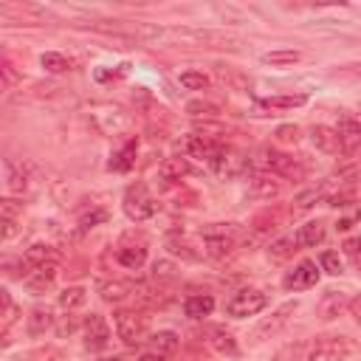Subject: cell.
<instances>
[{"instance_id":"4fadbf2b","label":"cell","mask_w":361,"mask_h":361,"mask_svg":"<svg viewBox=\"0 0 361 361\" xmlns=\"http://www.w3.org/2000/svg\"><path fill=\"white\" fill-rule=\"evenodd\" d=\"M310 142H313V147L319 150V153H328V156L342 153L336 127H328V124H316V127H310Z\"/></svg>"},{"instance_id":"52a82bcc","label":"cell","mask_w":361,"mask_h":361,"mask_svg":"<svg viewBox=\"0 0 361 361\" xmlns=\"http://www.w3.org/2000/svg\"><path fill=\"white\" fill-rule=\"evenodd\" d=\"M316 283H319V265H316L313 260H302V262H296L288 274L283 277V285L288 288V291H308V288H313Z\"/></svg>"},{"instance_id":"2e32d148","label":"cell","mask_w":361,"mask_h":361,"mask_svg":"<svg viewBox=\"0 0 361 361\" xmlns=\"http://www.w3.org/2000/svg\"><path fill=\"white\" fill-rule=\"evenodd\" d=\"M220 147H223V144L206 139V135H187V139H184V150H187L190 156L206 158V161H212V158L220 153Z\"/></svg>"},{"instance_id":"44dd1931","label":"cell","mask_w":361,"mask_h":361,"mask_svg":"<svg viewBox=\"0 0 361 361\" xmlns=\"http://www.w3.org/2000/svg\"><path fill=\"white\" fill-rule=\"evenodd\" d=\"M215 310V299L209 294H195L184 302V313L190 316V319H203V316H209Z\"/></svg>"},{"instance_id":"7dc6e473","label":"cell","mask_w":361,"mask_h":361,"mask_svg":"<svg viewBox=\"0 0 361 361\" xmlns=\"http://www.w3.org/2000/svg\"><path fill=\"white\" fill-rule=\"evenodd\" d=\"M139 361H164V355L161 353H144Z\"/></svg>"},{"instance_id":"d6986e66","label":"cell","mask_w":361,"mask_h":361,"mask_svg":"<svg viewBox=\"0 0 361 361\" xmlns=\"http://www.w3.org/2000/svg\"><path fill=\"white\" fill-rule=\"evenodd\" d=\"M116 260L124 268H130V271H139L147 262V249L144 246H119L116 249Z\"/></svg>"},{"instance_id":"4dcf8cb0","label":"cell","mask_w":361,"mask_h":361,"mask_svg":"<svg viewBox=\"0 0 361 361\" xmlns=\"http://www.w3.org/2000/svg\"><path fill=\"white\" fill-rule=\"evenodd\" d=\"M299 60H302V54H299V51H288V49L262 54V62H265V65H294V62H299Z\"/></svg>"},{"instance_id":"5bb4252c","label":"cell","mask_w":361,"mask_h":361,"mask_svg":"<svg viewBox=\"0 0 361 361\" xmlns=\"http://www.w3.org/2000/svg\"><path fill=\"white\" fill-rule=\"evenodd\" d=\"M172 37L187 40V42H203V45H235L232 37L217 34V31H201V28H180V31H172Z\"/></svg>"},{"instance_id":"836d02e7","label":"cell","mask_w":361,"mask_h":361,"mask_svg":"<svg viewBox=\"0 0 361 361\" xmlns=\"http://www.w3.org/2000/svg\"><path fill=\"white\" fill-rule=\"evenodd\" d=\"M167 249H169V254H172V257H180V260H190V262L201 260V254H198V251H192V246H190V243L178 240V237H169V240H167Z\"/></svg>"},{"instance_id":"8992f818","label":"cell","mask_w":361,"mask_h":361,"mask_svg":"<svg viewBox=\"0 0 361 361\" xmlns=\"http://www.w3.org/2000/svg\"><path fill=\"white\" fill-rule=\"evenodd\" d=\"M296 310V302H285L283 308H277L274 313L268 316V319H262L257 328H254V333H251V344H260V342H265V339H271V336H277L288 322H291V313Z\"/></svg>"},{"instance_id":"603a6c76","label":"cell","mask_w":361,"mask_h":361,"mask_svg":"<svg viewBox=\"0 0 361 361\" xmlns=\"http://www.w3.org/2000/svg\"><path fill=\"white\" fill-rule=\"evenodd\" d=\"M6 187H9L12 192H23V190L28 187V172H26L23 164L6 161Z\"/></svg>"},{"instance_id":"7c38bea8","label":"cell","mask_w":361,"mask_h":361,"mask_svg":"<svg viewBox=\"0 0 361 361\" xmlns=\"http://www.w3.org/2000/svg\"><path fill=\"white\" fill-rule=\"evenodd\" d=\"M57 274H60V262L34 265V271H28V274H26V285H28L31 294H45V291L54 285Z\"/></svg>"},{"instance_id":"83f0119b","label":"cell","mask_w":361,"mask_h":361,"mask_svg":"<svg viewBox=\"0 0 361 361\" xmlns=\"http://www.w3.org/2000/svg\"><path fill=\"white\" fill-rule=\"evenodd\" d=\"M133 164H135V142H127V144L113 156L110 169H116V172H130Z\"/></svg>"},{"instance_id":"d4e9b609","label":"cell","mask_w":361,"mask_h":361,"mask_svg":"<svg viewBox=\"0 0 361 361\" xmlns=\"http://www.w3.org/2000/svg\"><path fill=\"white\" fill-rule=\"evenodd\" d=\"M99 294H102V299H105V302H121L124 296H130V294H133V283L113 280V283H105V285L99 288Z\"/></svg>"},{"instance_id":"1f68e13d","label":"cell","mask_w":361,"mask_h":361,"mask_svg":"<svg viewBox=\"0 0 361 361\" xmlns=\"http://www.w3.org/2000/svg\"><path fill=\"white\" fill-rule=\"evenodd\" d=\"M85 299H87V294H85V288H79V285H74V288H65V291L60 294V308H62V310H74V308H79V305H85Z\"/></svg>"},{"instance_id":"30bf717a","label":"cell","mask_w":361,"mask_h":361,"mask_svg":"<svg viewBox=\"0 0 361 361\" xmlns=\"http://www.w3.org/2000/svg\"><path fill=\"white\" fill-rule=\"evenodd\" d=\"M94 121H96V127H99L105 135H116V133H121V130L130 124L127 113H124L121 108H113V105H99L96 113H94Z\"/></svg>"},{"instance_id":"e575fe53","label":"cell","mask_w":361,"mask_h":361,"mask_svg":"<svg viewBox=\"0 0 361 361\" xmlns=\"http://www.w3.org/2000/svg\"><path fill=\"white\" fill-rule=\"evenodd\" d=\"M308 102L305 94H296V96H271V99H262L265 108H302Z\"/></svg>"},{"instance_id":"4316f807","label":"cell","mask_w":361,"mask_h":361,"mask_svg":"<svg viewBox=\"0 0 361 361\" xmlns=\"http://www.w3.org/2000/svg\"><path fill=\"white\" fill-rule=\"evenodd\" d=\"M217 76H220L226 85H229V87H235V90H249V87H251V79H249L246 74L229 68V65H217Z\"/></svg>"},{"instance_id":"ac0fdd59","label":"cell","mask_w":361,"mask_h":361,"mask_svg":"<svg viewBox=\"0 0 361 361\" xmlns=\"http://www.w3.org/2000/svg\"><path fill=\"white\" fill-rule=\"evenodd\" d=\"M26 262L34 268V265H49V262H60V251L49 243H34L26 249Z\"/></svg>"},{"instance_id":"f1b7e54d","label":"cell","mask_w":361,"mask_h":361,"mask_svg":"<svg viewBox=\"0 0 361 361\" xmlns=\"http://www.w3.org/2000/svg\"><path fill=\"white\" fill-rule=\"evenodd\" d=\"M212 347H215L217 353H229V355L237 353V342H235V336H232L229 330H223V328H215V330H212Z\"/></svg>"},{"instance_id":"7a4b0ae2","label":"cell","mask_w":361,"mask_h":361,"mask_svg":"<svg viewBox=\"0 0 361 361\" xmlns=\"http://www.w3.org/2000/svg\"><path fill=\"white\" fill-rule=\"evenodd\" d=\"M113 325H116V336L127 347L150 342V319L144 313H139V310H119L113 316Z\"/></svg>"},{"instance_id":"d6a6232c","label":"cell","mask_w":361,"mask_h":361,"mask_svg":"<svg viewBox=\"0 0 361 361\" xmlns=\"http://www.w3.org/2000/svg\"><path fill=\"white\" fill-rule=\"evenodd\" d=\"M156 353H175L178 350V336L172 330H161V333H153L150 336Z\"/></svg>"},{"instance_id":"60d3db41","label":"cell","mask_w":361,"mask_h":361,"mask_svg":"<svg viewBox=\"0 0 361 361\" xmlns=\"http://www.w3.org/2000/svg\"><path fill=\"white\" fill-rule=\"evenodd\" d=\"M299 353H302V347L299 344H288V347H283L274 358L271 361H299Z\"/></svg>"},{"instance_id":"ffe728a7","label":"cell","mask_w":361,"mask_h":361,"mask_svg":"<svg viewBox=\"0 0 361 361\" xmlns=\"http://www.w3.org/2000/svg\"><path fill=\"white\" fill-rule=\"evenodd\" d=\"M158 175H161L164 180H180L184 175H190V161H187L184 156H169V158L161 161Z\"/></svg>"},{"instance_id":"74e56055","label":"cell","mask_w":361,"mask_h":361,"mask_svg":"<svg viewBox=\"0 0 361 361\" xmlns=\"http://www.w3.org/2000/svg\"><path fill=\"white\" fill-rule=\"evenodd\" d=\"M319 268L322 271H328V274H342V260H339V254L336 251H325L322 257H319Z\"/></svg>"},{"instance_id":"277c9868","label":"cell","mask_w":361,"mask_h":361,"mask_svg":"<svg viewBox=\"0 0 361 361\" xmlns=\"http://www.w3.org/2000/svg\"><path fill=\"white\" fill-rule=\"evenodd\" d=\"M156 209H158V203H156V198L150 195V190H147L144 184L127 187V192H124V215H127L130 220L142 223V220L153 217Z\"/></svg>"},{"instance_id":"b9f144b4","label":"cell","mask_w":361,"mask_h":361,"mask_svg":"<svg viewBox=\"0 0 361 361\" xmlns=\"http://www.w3.org/2000/svg\"><path fill=\"white\" fill-rule=\"evenodd\" d=\"M23 206H17L15 201H3V203H0V212H3V220H15V215L20 212Z\"/></svg>"},{"instance_id":"ab89813d","label":"cell","mask_w":361,"mask_h":361,"mask_svg":"<svg viewBox=\"0 0 361 361\" xmlns=\"http://www.w3.org/2000/svg\"><path fill=\"white\" fill-rule=\"evenodd\" d=\"M153 277H156V280H172V277H175L172 262H167V260L156 262V265H153Z\"/></svg>"},{"instance_id":"5b68a950","label":"cell","mask_w":361,"mask_h":361,"mask_svg":"<svg viewBox=\"0 0 361 361\" xmlns=\"http://www.w3.org/2000/svg\"><path fill=\"white\" fill-rule=\"evenodd\" d=\"M265 305H268V296L262 291H257V288H240L229 302H226V313H229L232 319H246V316L260 313Z\"/></svg>"},{"instance_id":"f35d334b","label":"cell","mask_w":361,"mask_h":361,"mask_svg":"<svg viewBox=\"0 0 361 361\" xmlns=\"http://www.w3.org/2000/svg\"><path fill=\"white\" fill-rule=\"evenodd\" d=\"M296 139H299V127H294V124L277 127V142H283V144H296Z\"/></svg>"},{"instance_id":"9c48e42d","label":"cell","mask_w":361,"mask_h":361,"mask_svg":"<svg viewBox=\"0 0 361 361\" xmlns=\"http://www.w3.org/2000/svg\"><path fill=\"white\" fill-rule=\"evenodd\" d=\"M220 175H226V178H237L246 167H249V158L240 153V150H235V147H220V153L209 161Z\"/></svg>"},{"instance_id":"8fae6325","label":"cell","mask_w":361,"mask_h":361,"mask_svg":"<svg viewBox=\"0 0 361 361\" xmlns=\"http://www.w3.org/2000/svg\"><path fill=\"white\" fill-rule=\"evenodd\" d=\"M344 310H350V296L344 291H328L319 305H316V316H319L322 322H333L339 316H344Z\"/></svg>"},{"instance_id":"cb8c5ba5","label":"cell","mask_w":361,"mask_h":361,"mask_svg":"<svg viewBox=\"0 0 361 361\" xmlns=\"http://www.w3.org/2000/svg\"><path fill=\"white\" fill-rule=\"evenodd\" d=\"M51 325H54V316H51L49 308H34L31 310V316H28V333L31 336H42Z\"/></svg>"},{"instance_id":"d590c367","label":"cell","mask_w":361,"mask_h":361,"mask_svg":"<svg viewBox=\"0 0 361 361\" xmlns=\"http://www.w3.org/2000/svg\"><path fill=\"white\" fill-rule=\"evenodd\" d=\"M180 85L190 90H203V87H209V76L201 71H187V74H180Z\"/></svg>"},{"instance_id":"6da1fadb","label":"cell","mask_w":361,"mask_h":361,"mask_svg":"<svg viewBox=\"0 0 361 361\" xmlns=\"http://www.w3.org/2000/svg\"><path fill=\"white\" fill-rule=\"evenodd\" d=\"M254 167H257L260 172L280 175V178H288V180H302V178H305V167H302L296 158H291V156H285V153H277V150H271V147H265V150L257 153Z\"/></svg>"},{"instance_id":"c3c4849f","label":"cell","mask_w":361,"mask_h":361,"mask_svg":"<svg viewBox=\"0 0 361 361\" xmlns=\"http://www.w3.org/2000/svg\"><path fill=\"white\" fill-rule=\"evenodd\" d=\"M102 361H119V358H102Z\"/></svg>"},{"instance_id":"7bdbcfd3","label":"cell","mask_w":361,"mask_h":361,"mask_svg":"<svg viewBox=\"0 0 361 361\" xmlns=\"http://www.w3.org/2000/svg\"><path fill=\"white\" fill-rule=\"evenodd\" d=\"M350 316L361 325V294H355V296H350Z\"/></svg>"},{"instance_id":"484cf974","label":"cell","mask_w":361,"mask_h":361,"mask_svg":"<svg viewBox=\"0 0 361 361\" xmlns=\"http://www.w3.org/2000/svg\"><path fill=\"white\" fill-rule=\"evenodd\" d=\"M296 251V240L294 237H280L268 246V260H274V262H285L288 257H294Z\"/></svg>"},{"instance_id":"ee69618b","label":"cell","mask_w":361,"mask_h":361,"mask_svg":"<svg viewBox=\"0 0 361 361\" xmlns=\"http://www.w3.org/2000/svg\"><path fill=\"white\" fill-rule=\"evenodd\" d=\"M108 215L105 212H94V215H87V217H82V226H85V229H90V226H94V223H102Z\"/></svg>"},{"instance_id":"f6af8a7d","label":"cell","mask_w":361,"mask_h":361,"mask_svg":"<svg viewBox=\"0 0 361 361\" xmlns=\"http://www.w3.org/2000/svg\"><path fill=\"white\" fill-rule=\"evenodd\" d=\"M74 328H76V322H74V316H65V322L60 325V336H68V333H74Z\"/></svg>"},{"instance_id":"8d00e7d4","label":"cell","mask_w":361,"mask_h":361,"mask_svg":"<svg viewBox=\"0 0 361 361\" xmlns=\"http://www.w3.org/2000/svg\"><path fill=\"white\" fill-rule=\"evenodd\" d=\"M187 113H190V116H217V113H220V108H217V105H212V102L195 99V102H190V105H187Z\"/></svg>"},{"instance_id":"3957f363","label":"cell","mask_w":361,"mask_h":361,"mask_svg":"<svg viewBox=\"0 0 361 361\" xmlns=\"http://www.w3.org/2000/svg\"><path fill=\"white\" fill-rule=\"evenodd\" d=\"M353 350L355 344L344 336H319L313 342L310 353L305 355V361H344Z\"/></svg>"},{"instance_id":"ba28073f","label":"cell","mask_w":361,"mask_h":361,"mask_svg":"<svg viewBox=\"0 0 361 361\" xmlns=\"http://www.w3.org/2000/svg\"><path fill=\"white\" fill-rule=\"evenodd\" d=\"M110 344V325L102 313H90L85 319V347L87 350H105Z\"/></svg>"},{"instance_id":"f546056e","label":"cell","mask_w":361,"mask_h":361,"mask_svg":"<svg viewBox=\"0 0 361 361\" xmlns=\"http://www.w3.org/2000/svg\"><path fill=\"white\" fill-rule=\"evenodd\" d=\"M40 65L49 71V74H65V71L71 68V60L62 57V54H57V51H45V54L40 57Z\"/></svg>"},{"instance_id":"9a60e30c","label":"cell","mask_w":361,"mask_h":361,"mask_svg":"<svg viewBox=\"0 0 361 361\" xmlns=\"http://www.w3.org/2000/svg\"><path fill=\"white\" fill-rule=\"evenodd\" d=\"M336 133H339V144H342V153H355L358 147H361V121H355V119H344L339 127H336Z\"/></svg>"},{"instance_id":"e0dca14e","label":"cell","mask_w":361,"mask_h":361,"mask_svg":"<svg viewBox=\"0 0 361 361\" xmlns=\"http://www.w3.org/2000/svg\"><path fill=\"white\" fill-rule=\"evenodd\" d=\"M249 192L257 198H277L280 195V180H274V175L268 172H254L249 178Z\"/></svg>"},{"instance_id":"7402d4cb","label":"cell","mask_w":361,"mask_h":361,"mask_svg":"<svg viewBox=\"0 0 361 361\" xmlns=\"http://www.w3.org/2000/svg\"><path fill=\"white\" fill-rule=\"evenodd\" d=\"M325 240V223L322 220H308L305 226H299V235H296V243L302 246H319Z\"/></svg>"},{"instance_id":"bcb514c9","label":"cell","mask_w":361,"mask_h":361,"mask_svg":"<svg viewBox=\"0 0 361 361\" xmlns=\"http://www.w3.org/2000/svg\"><path fill=\"white\" fill-rule=\"evenodd\" d=\"M17 235V229H15V220H3V237L6 240H12Z\"/></svg>"}]
</instances>
